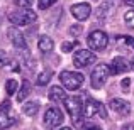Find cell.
Returning a JSON list of instances; mask_svg holds the SVG:
<instances>
[{
  "label": "cell",
  "instance_id": "1",
  "mask_svg": "<svg viewBox=\"0 0 134 130\" xmlns=\"http://www.w3.org/2000/svg\"><path fill=\"white\" fill-rule=\"evenodd\" d=\"M63 103H65V108L66 112H68L70 118H71L73 125L75 127H83V101L82 98L78 96H66L65 100H63Z\"/></svg>",
  "mask_w": 134,
  "mask_h": 130
},
{
  "label": "cell",
  "instance_id": "2",
  "mask_svg": "<svg viewBox=\"0 0 134 130\" xmlns=\"http://www.w3.org/2000/svg\"><path fill=\"white\" fill-rule=\"evenodd\" d=\"M36 19H37L36 12L31 10V9H19V10H15V12L9 14V20L14 26H19V27L29 26V24L36 22Z\"/></svg>",
  "mask_w": 134,
  "mask_h": 130
},
{
  "label": "cell",
  "instance_id": "3",
  "mask_svg": "<svg viewBox=\"0 0 134 130\" xmlns=\"http://www.w3.org/2000/svg\"><path fill=\"white\" fill-rule=\"evenodd\" d=\"M59 81L63 83V86L70 91H75L78 88H82V85L85 83V76L82 73L76 71H63L59 75Z\"/></svg>",
  "mask_w": 134,
  "mask_h": 130
},
{
  "label": "cell",
  "instance_id": "4",
  "mask_svg": "<svg viewBox=\"0 0 134 130\" xmlns=\"http://www.w3.org/2000/svg\"><path fill=\"white\" fill-rule=\"evenodd\" d=\"M109 66L104 64V63H100V64H97L93 68V71H92V76H90V81H92V88H95V90H100L102 86H104V83L107 81L109 78Z\"/></svg>",
  "mask_w": 134,
  "mask_h": 130
},
{
  "label": "cell",
  "instance_id": "5",
  "mask_svg": "<svg viewBox=\"0 0 134 130\" xmlns=\"http://www.w3.org/2000/svg\"><path fill=\"white\" fill-rule=\"evenodd\" d=\"M87 44L90 46V49L93 51H102V49L107 47L109 44V36L104 30H92L87 37Z\"/></svg>",
  "mask_w": 134,
  "mask_h": 130
},
{
  "label": "cell",
  "instance_id": "6",
  "mask_svg": "<svg viewBox=\"0 0 134 130\" xmlns=\"http://www.w3.org/2000/svg\"><path fill=\"white\" fill-rule=\"evenodd\" d=\"M95 58H97V56L92 51H88V49H80V51H76L75 56H73V64H75L76 68H87V66H90V64L95 63Z\"/></svg>",
  "mask_w": 134,
  "mask_h": 130
},
{
  "label": "cell",
  "instance_id": "7",
  "mask_svg": "<svg viewBox=\"0 0 134 130\" xmlns=\"http://www.w3.org/2000/svg\"><path fill=\"white\" fill-rule=\"evenodd\" d=\"M61 122H63V113H61V110H59V108L51 107V108H48V110H46V113H44V125L48 128L59 127V123H61Z\"/></svg>",
  "mask_w": 134,
  "mask_h": 130
},
{
  "label": "cell",
  "instance_id": "8",
  "mask_svg": "<svg viewBox=\"0 0 134 130\" xmlns=\"http://www.w3.org/2000/svg\"><path fill=\"white\" fill-rule=\"evenodd\" d=\"M15 118L10 115V101L5 100L0 105V130H5L9 127H12Z\"/></svg>",
  "mask_w": 134,
  "mask_h": 130
},
{
  "label": "cell",
  "instance_id": "9",
  "mask_svg": "<svg viewBox=\"0 0 134 130\" xmlns=\"http://www.w3.org/2000/svg\"><path fill=\"white\" fill-rule=\"evenodd\" d=\"M71 15L75 17L76 20H87L88 17L92 15V7L90 3H85V2H80V3H75V5H71Z\"/></svg>",
  "mask_w": 134,
  "mask_h": 130
},
{
  "label": "cell",
  "instance_id": "10",
  "mask_svg": "<svg viewBox=\"0 0 134 130\" xmlns=\"http://www.w3.org/2000/svg\"><path fill=\"white\" fill-rule=\"evenodd\" d=\"M7 34H9V39L12 41L14 47H17V49H26L27 47V46H26V37H24L22 32H20V29H17V27H10Z\"/></svg>",
  "mask_w": 134,
  "mask_h": 130
},
{
  "label": "cell",
  "instance_id": "11",
  "mask_svg": "<svg viewBox=\"0 0 134 130\" xmlns=\"http://www.w3.org/2000/svg\"><path fill=\"white\" fill-rule=\"evenodd\" d=\"M110 108L115 112V113L122 115V117H126V115L131 113V105H129V101L122 100V98H114V100H110Z\"/></svg>",
  "mask_w": 134,
  "mask_h": 130
},
{
  "label": "cell",
  "instance_id": "12",
  "mask_svg": "<svg viewBox=\"0 0 134 130\" xmlns=\"http://www.w3.org/2000/svg\"><path fill=\"white\" fill-rule=\"evenodd\" d=\"M126 71H129V64L122 58H114L112 63L109 64V73L110 75H121V73H126Z\"/></svg>",
  "mask_w": 134,
  "mask_h": 130
},
{
  "label": "cell",
  "instance_id": "13",
  "mask_svg": "<svg viewBox=\"0 0 134 130\" xmlns=\"http://www.w3.org/2000/svg\"><path fill=\"white\" fill-rule=\"evenodd\" d=\"M97 112H98V101L88 98L83 105V117H93Z\"/></svg>",
  "mask_w": 134,
  "mask_h": 130
},
{
  "label": "cell",
  "instance_id": "14",
  "mask_svg": "<svg viewBox=\"0 0 134 130\" xmlns=\"http://www.w3.org/2000/svg\"><path fill=\"white\" fill-rule=\"evenodd\" d=\"M37 47H39V51H43V52H49V51H53V47H54V42H53V39L49 36H41L39 41H37Z\"/></svg>",
  "mask_w": 134,
  "mask_h": 130
},
{
  "label": "cell",
  "instance_id": "15",
  "mask_svg": "<svg viewBox=\"0 0 134 130\" xmlns=\"http://www.w3.org/2000/svg\"><path fill=\"white\" fill-rule=\"evenodd\" d=\"M29 93H31V83L27 81V79H24L22 85H20V88H17V101L22 103V101L29 96Z\"/></svg>",
  "mask_w": 134,
  "mask_h": 130
},
{
  "label": "cell",
  "instance_id": "16",
  "mask_svg": "<svg viewBox=\"0 0 134 130\" xmlns=\"http://www.w3.org/2000/svg\"><path fill=\"white\" fill-rule=\"evenodd\" d=\"M65 98H66V93H65V90H63V88L53 86L51 90H49V100H51V101L58 103V101H63Z\"/></svg>",
  "mask_w": 134,
  "mask_h": 130
},
{
  "label": "cell",
  "instance_id": "17",
  "mask_svg": "<svg viewBox=\"0 0 134 130\" xmlns=\"http://www.w3.org/2000/svg\"><path fill=\"white\" fill-rule=\"evenodd\" d=\"M53 76H54V71H51V69H43V71L37 75V85L46 86L53 79Z\"/></svg>",
  "mask_w": 134,
  "mask_h": 130
},
{
  "label": "cell",
  "instance_id": "18",
  "mask_svg": "<svg viewBox=\"0 0 134 130\" xmlns=\"http://www.w3.org/2000/svg\"><path fill=\"white\" fill-rule=\"evenodd\" d=\"M39 110V103L37 101H26L22 107V113L27 115V117H34Z\"/></svg>",
  "mask_w": 134,
  "mask_h": 130
},
{
  "label": "cell",
  "instance_id": "19",
  "mask_svg": "<svg viewBox=\"0 0 134 130\" xmlns=\"http://www.w3.org/2000/svg\"><path fill=\"white\" fill-rule=\"evenodd\" d=\"M17 88H19V83H17L15 79H7V83H5V93L9 95V96H12L14 93H17Z\"/></svg>",
  "mask_w": 134,
  "mask_h": 130
},
{
  "label": "cell",
  "instance_id": "20",
  "mask_svg": "<svg viewBox=\"0 0 134 130\" xmlns=\"http://www.w3.org/2000/svg\"><path fill=\"white\" fill-rule=\"evenodd\" d=\"M124 20H126V24H127L129 27L134 29V10H129V12L124 14Z\"/></svg>",
  "mask_w": 134,
  "mask_h": 130
},
{
  "label": "cell",
  "instance_id": "21",
  "mask_svg": "<svg viewBox=\"0 0 134 130\" xmlns=\"http://www.w3.org/2000/svg\"><path fill=\"white\" fill-rule=\"evenodd\" d=\"M54 2H56V0H39V2H37V5H39L41 10H46V9H49V7H51Z\"/></svg>",
  "mask_w": 134,
  "mask_h": 130
},
{
  "label": "cell",
  "instance_id": "22",
  "mask_svg": "<svg viewBox=\"0 0 134 130\" xmlns=\"http://www.w3.org/2000/svg\"><path fill=\"white\" fill-rule=\"evenodd\" d=\"M32 2L34 0H15V5L19 7V9H29Z\"/></svg>",
  "mask_w": 134,
  "mask_h": 130
},
{
  "label": "cell",
  "instance_id": "23",
  "mask_svg": "<svg viewBox=\"0 0 134 130\" xmlns=\"http://www.w3.org/2000/svg\"><path fill=\"white\" fill-rule=\"evenodd\" d=\"M83 32V27L82 26H78V24H76V26H71L70 27V34H71V36H80V34Z\"/></svg>",
  "mask_w": 134,
  "mask_h": 130
},
{
  "label": "cell",
  "instance_id": "24",
  "mask_svg": "<svg viewBox=\"0 0 134 130\" xmlns=\"http://www.w3.org/2000/svg\"><path fill=\"white\" fill-rule=\"evenodd\" d=\"M7 63H9V56H7V52L3 49H0V68L7 66Z\"/></svg>",
  "mask_w": 134,
  "mask_h": 130
},
{
  "label": "cell",
  "instance_id": "25",
  "mask_svg": "<svg viewBox=\"0 0 134 130\" xmlns=\"http://www.w3.org/2000/svg\"><path fill=\"white\" fill-rule=\"evenodd\" d=\"M76 46H78V42H65L61 46V51L63 52H70L73 47H76Z\"/></svg>",
  "mask_w": 134,
  "mask_h": 130
},
{
  "label": "cell",
  "instance_id": "26",
  "mask_svg": "<svg viewBox=\"0 0 134 130\" xmlns=\"http://www.w3.org/2000/svg\"><path fill=\"white\" fill-rule=\"evenodd\" d=\"M97 113H100L102 118H107V112H105V107L102 103H98V112H97Z\"/></svg>",
  "mask_w": 134,
  "mask_h": 130
},
{
  "label": "cell",
  "instance_id": "27",
  "mask_svg": "<svg viewBox=\"0 0 134 130\" xmlns=\"http://www.w3.org/2000/svg\"><path fill=\"white\" fill-rule=\"evenodd\" d=\"M129 85H131V79H129V78L122 79V90H124V91H127V90H129Z\"/></svg>",
  "mask_w": 134,
  "mask_h": 130
},
{
  "label": "cell",
  "instance_id": "28",
  "mask_svg": "<svg viewBox=\"0 0 134 130\" xmlns=\"http://www.w3.org/2000/svg\"><path fill=\"white\" fill-rule=\"evenodd\" d=\"M85 130H102L100 127H97V125H87Z\"/></svg>",
  "mask_w": 134,
  "mask_h": 130
},
{
  "label": "cell",
  "instance_id": "29",
  "mask_svg": "<svg viewBox=\"0 0 134 130\" xmlns=\"http://www.w3.org/2000/svg\"><path fill=\"white\" fill-rule=\"evenodd\" d=\"M122 130H134V125H126Z\"/></svg>",
  "mask_w": 134,
  "mask_h": 130
},
{
  "label": "cell",
  "instance_id": "30",
  "mask_svg": "<svg viewBox=\"0 0 134 130\" xmlns=\"http://www.w3.org/2000/svg\"><path fill=\"white\" fill-rule=\"evenodd\" d=\"M126 3H127V5H131V7H134V0H124Z\"/></svg>",
  "mask_w": 134,
  "mask_h": 130
},
{
  "label": "cell",
  "instance_id": "31",
  "mask_svg": "<svg viewBox=\"0 0 134 130\" xmlns=\"http://www.w3.org/2000/svg\"><path fill=\"white\" fill-rule=\"evenodd\" d=\"M59 130H73L71 127H63V128H59Z\"/></svg>",
  "mask_w": 134,
  "mask_h": 130
},
{
  "label": "cell",
  "instance_id": "32",
  "mask_svg": "<svg viewBox=\"0 0 134 130\" xmlns=\"http://www.w3.org/2000/svg\"><path fill=\"white\" fill-rule=\"evenodd\" d=\"M131 66H132V68H134V59H132V63H131Z\"/></svg>",
  "mask_w": 134,
  "mask_h": 130
},
{
  "label": "cell",
  "instance_id": "33",
  "mask_svg": "<svg viewBox=\"0 0 134 130\" xmlns=\"http://www.w3.org/2000/svg\"><path fill=\"white\" fill-rule=\"evenodd\" d=\"M131 46H132V47H134V39H132V42H131Z\"/></svg>",
  "mask_w": 134,
  "mask_h": 130
},
{
  "label": "cell",
  "instance_id": "34",
  "mask_svg": "<svg viewBox=\"0 0 134 130\" xmlns=\"http://www.w3.org/2000/svg\"><path fill=\"white\" fill-rule=\"evenodd\" d=\"M93 2H97V0H93Z\"/></svg>",
  "mask_w": 134,
  "mask_h": 130
}]
</instances>
